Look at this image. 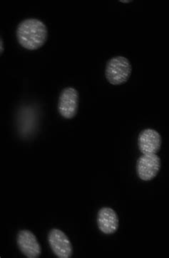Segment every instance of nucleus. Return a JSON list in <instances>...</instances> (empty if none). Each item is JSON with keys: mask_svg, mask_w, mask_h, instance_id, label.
Masks as SVG:
<instances>
[{"mask_svg": "<svg viewBox=\"0 0 169 258\" xmlns=\"http://www.w3.org/2000/svg\"><path fill=\"white\" fill-rule=\"evenodd\" d=\"M16 37L19 44L23 48L30 51L37 50L47 41V27L38 19H27L19 24Z\"/></svg>", "mask_w": 169, "mask_h": 258, "instance_id": "1", "label": "nucleus"}, {"mask_svg": "<svg viewBox=\"0 0 169 258\" xmlns=\"http://www.w3.org/2000/svg\"><path fill=\"white\" fill-rule=\"evenodd\" d=\"M132 66L130 61L123 56L111 58L105 68L106 79L112 85H122L130 78Z\"/></svg>", "mask_w": 169, "mask_h": 258, "instance_id": "2", "label": "nucleus"}, {"mask_svg": "<svg viewBox=\"0 0 169 258\" xmlns=\"http://www.w3.org/2000/svg\"><path fill=\"white\" fill-rule=\"evenodd\" d=\"M79 95L77 90L72 87L64 88L61 92L58 101V112L66 119L74 118L78 112Z\"/></svg>", "mask_w": 169, "mask_h": 258, "instance_id": "3", "label": "nucleus"}, {"mask_svg": "<svg viewBox=\"0 0 169 258\" xmlns=\"http://www.w3.org/2000/svg\"><path fill=\"white\" fill-rule=\"evenodd\" d=\"M161 161L156 154H143L136 162L138 177L143 181H151L158 175Z\"/></svg>", "mask_w": 169, "mask_h": 258, "instance_id": "4", "label": "nucleus"}, {"mask_svg": "<svg viewBox=\"0 0 169 258\" xmlns=\"http://www.w3.org/2000/svg\"><path fill=\"white\" fill-rule=\"evenodd\" d=\"M49 247L56 257L70 258L73 254V246L71 240L62 230L53 228L48 233Z\"/></svg>", "mask_w": 169, "mask_h": 258, "instance_id": "5", "label": "nucleus"}, {"mask_svg": "<svg viewBox=\"0 0 169 258\" xmlns=\"http://www.w3.org/2000/svg\"><path fill=\"white\" fill-rule=\"evenodd\" d=\"M17 244L22 253L27 257L38 258L42 254V246L30 230H20L17 235Z\"/></svg>", "mask_w": 169, "mask_h": 258, "instance_id": "6", "label": "nucleus"}, {"mask_svg": "<svg viewBox=\"0 0 169 258\" xmlns=\"http://www.w3.org/2000/svg\"><path fill=\"white\" fill-rule=\"evenodd\" d=\"M162 138L156 130H143L138 137V147L143 154H156L160 150Z\"/></svg>", "mask_w": 169, "mask_h": 258, "instance_id": "7", "label": "nucleus"}, {"mask_svg": "<svg viewBox=\"0 0 169 258\" xmlns=\"http://www.w3.org/2000/svg\"><path fill=\"white\" fill-rule=\"evenodd\" d=\"M97 225L100 231L105 235L115 233L119 227L117 213L108 207L101 208L97 214Z\"/></svg>", "mask_w": 169, "mask_h": 258, "instance_id": "8", "label": "nucleus"}, {"mask_svg": "<svg viewBox=\"0 0 169 258\" xmlns=\"http://www.w3.org/2000/svg\"><path fill=\"white\" fill-rule=\"evenodd\" d=\"M5 51V44L4 41H3V37H1V39H0V54H2L4 53Z\"/></svg>", "mask_w": 169, "mask_h": 258, "instance_id": "9", "label": "nucleus"}, {"mask_svg": "<svg viewBox=\"0 0 169 258\" xmlns=\"http://www.w3.org/2000/svg\"><path fill=\"white\" fill-rule=\"evenodd\" d=\"M120 3H124V4H127V3H132V0H120Z\"/></svg>", "mask_w": 169, "mask_h": 258, "instance_id": "10", "label": "nucleus"}]
</instances>
